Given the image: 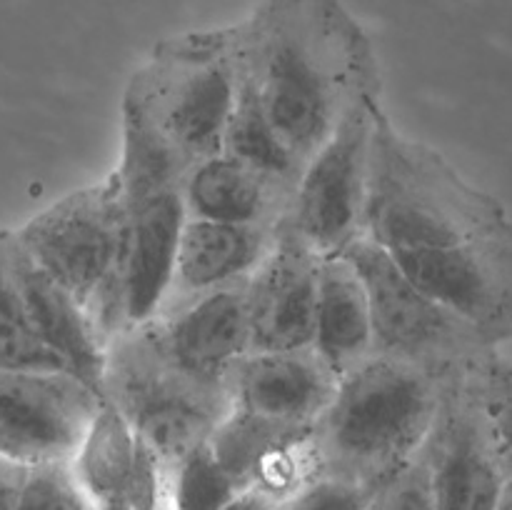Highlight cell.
<instances>
[{
	"label": "cell",
	"instance_id": "cell-17",
	"mask_svg": "<svg viewBox=\"0 0 512 510\" xmlns=\"http://www.w3.org/2000/svg\"><path fill=\"white\" fill-rule=\"evenodd\" d=\"M8 253L35 335L60 360L65 373L78 378L103 398L105 343L90 315L73 293H68L58 280L35 265V260L20 248L13 230H8Z\"/></svg>",
	"mask_w": 512,
	"mask_h": 510
},
{
	"label": "cell",
	"instance_id": "cell-23",
	"mask_svg": "<svg viewBox=\"0 0 512 510\" xmlns=\"http://www.w3.org/2000/svg\"><path fill=\"white\" fill-rule=\"evenodd\" d=\"M243 490L220 468L208 440L165 470V510H220Z\"/></svg>",
	"mask_w": 512,
	"mask_h": 510
},
{
	"label": "cell",
	"instance_id": "cell-11",
	"mask_svg": "<svg viewBox=\"0 0 512 510\" xmlns=\"http://www.w3.org/2000/svg\"><path fill=\"white\" fill-rule=\"evenodd\" d=\"M318 263L320 255L283 220L270 253L245 283L250 350L310 348Z\"/></svg>",
	"mask_w": 512,
	"mask_h": 510
},
{
	"label": "cell",
	"instance_id": "cell-10",
	"mask_svg": "<svg viewBox=\"0 0 512 510\" xmlns=\"http://www.w3.org/2000/svg\"><path fill=\"white\" fill-rule=\"evenodd\" d=\"M420 458L435 510H495L503 500L510 483L475 393L473 363L450 375Z\"/></svg>",
	"mask_w": 512,
	"mask_h": 510
},
{
	"label": "cell",
	"instance_id": "cell-16",
	"mask_svg": "<svg viewBox=\"0 0 512 510\" xmlns=\"http://www.w3.org/2000/svg\"><path fill=\"white\" fill-rule=\"evenodd\" d=\"M125 215L128 230L120 265V295L123 325L130 330L150 323L168 300L180 230L188 215L183 208L180 185L133 205L125 210Z\"/></svg>",
	"mask_w": 512,
	"mask_h": 510
},
{
	"label": "cell",
	"instance_id": "cell-4",
	"mask_svg": "<svg viewBox=\"0 0 512 510\" xmlns=\"http://www.w3.org/2000/svg\"><path fill=\"white\" fill-rule=\"evenodd\" d=\"M125 230L128 215L115 173L55 200L13 230L35 265L83 305L105 350L125 330L120 295Z\"/></svg>",
	"mask_w": 512,
	"mask_h": 510
},
{
	"label": "cell",
	"instance_id": "cell-15",
	"mask_svg": "<svg viewBox=\"0 0 512 510\" xmlns=\"http://www.w3.org/2000/svg\"><path fill=\"white\" fill-rule=\"evenodd\" d=\"M248 283V280H245ZM245 283L210 290L160 310L150 328L165 353L185 368L213 383H225L230 365L250 350Z\"/></svg>",
	"mask_w": 512,
	"mask_h": 510
},
{
	"label": "cell",
	"instance_id": "cell-3",
	"mask_svg": "<svg viewBox=\"0 0 512 510\" xmlns=\"http://www.w3.org/2000/svg\"><path fill=\"white\" fill-rule=\"evenodd\" d=\"M450 375L383 355L343 375L313 423L318 473L378 490L420 453Z\"/></svg>",
	"mask_w": 512,
	"mask_h": 510
},
{
	"label": "cell",
	"instance_id": "cell-25",
	"mask_svg": "<svg viewBox=\"0 0 512 510\" xmlns=\"http://www.w3.org/2000/svg\"><path fill=\"white\" fill-rule=\"evenodd\" d=\"M18 510H93L70 458L23 465Z\"/></svg>",
	"mask_w": 512,
	"mask_h": 510
},
{
	"label": "cell",
	"instance_id": "cell-2",
	"mask_svg": "<svg viewBox=\"0 0 512 510\" xmlns=\"http://www.w3.org/2000/svg\"><path fill=\"white\" fill-rule=\"evenodd\" d=\"M510 223L498 198L468 183L438 150L400 133L380 105L360 235L395 253L450 248Z\"/></svg>",
	"mask_w": 512,
	"mask_h": 510
},
{
	"label": "cell",
	"instance_id": "cell-21",
	"mask_svg": "<svg viewBox=\"0 0 512 510\" xmlns=\"http://www.w3.org/2000/svg\"><path fill=\"white\" fill-rule=\"evenodd\" d=\"M235 65H238V58H235ZM220 153H228L230 158L240 160L248 168H253L255 173L283 185L290 193H295V185H298L300 173H303V165L290 153L278 130L273 128L258 95H255L253 85H250L248 75L243 73L240 65L233 108H230L228 123H225Z\"/></svg>",
	"mask_w": 512,
	"mask_h": 510
},
{
	"label": "cell",
	"instance_id": "cell-22",
	"mask_svg": "<svg viewBox=\"0 0 512 510\" xmlns=\"http://www.w3.org/2000/svg\"><path fill=\"white\" fill-rule=\"evenodd\" d=\"M0 370H63L35 335L20 298L8 253V230H0Z\"/></svg>",
	"mask_w": 512,
	"mask_h": 510
},
{
	"label": "cell",
	"instance_id": "cell-20",
	"mask_svg": "<svg viewBox=\"0 0 512 510\" xmlns=\"http://www.w3.org/2000/svg\"><path fill=\"white\" fill-rule=\"evenodd\" d=\"M310 348L338 380L373 355L368 295L343 255H328L318 263Z\"/></svg>",
	"mask_w": 512,
	"mask_h": 510
},
{
	"label": "cell",
	"instance_id": "cell-28",
	"mask_svg": "<svg viewBox=\"0 0 512 510\" xmlns=\"http://www.w3.org/2000/svg\"><path fill=\"white\" fill-rule=\"evenodd\" d=\"M23 465L0 455V510H18V488Z\"/></svg>",
	"mask_w": 512,
	"mask_h": 510
},
{
	"label": "cell",
	"instance_id": "cell-8",
	"mask_svg": "<svg viewBox=\"0 0 512 510\" xmlns=\"http://www.w3.org/2000/svg\"><path fill=\"white\" fill-rule=\"evenodd\" d=\"M378 70L350 95L333 133L305 163L288 210V228L320 258L340 255L360 235L370 143L380 108Z\"/></svg>",
	"mask_w": 512,
	"mask_h": 510
},
{
	"label": "cell",
	"instance_id": "cell-27",
	"mask_svg": "<svg viewBox=\"0 0 512 510\" xmlns=\"http://www.w3.org/2000/svg\"><path fill=\"white\" fill-rule=\"evenodd\" d=\"M370 510H435L420 453L375 490Z\"/></svg>",
	"mask_w": 512,
	"mask_h": 510
},
{
	"label": "cell",
	"instance_id": "cell-19",
	"mask_svg": "<svg viewBox=\"0 0 512 510\" xmlns=\"http://www.w3.org/2000/svg\"><path fill=\"white\" fill-rule=\"evenodd\" d=\"M188 218L278 228L288 218L293 193L255 173L228 153L195 160L180 183Z\"/></svg>",
	"mask_w": 512,
	"mask_h": 510
},
{
	"label": "cell",
	"instance_id": "cell-14",
	"mask_svg": "<svg viewBox=\"0 0 512 510\" xmlns=\"http://www.w3.org/2000/svg\"><path fill=\"white\" fill-rule=\"evenodd\" d=\"M335 388L338 378L313 348L250 350L225 373L230 408L290 425H313Z\"/></svg>",
	"mask_w": 512,
	"mask_h": 510
},
{
	"label": "cell",
	"instance_id": "cell-30",
	"mask_svg": "<svg viewBox=\"0 0 512 510\" xmlns=\"http://www.w3.org/2000/svg\"><path fill=\"white\" fill-rule=\"evenodd\" d=\"M495 510H512V483L508 485V490H505L503 500H500V505Z\"/></svg>",
	"mask_w": 512,
	"mask_h": 510
},
{
	"label": "cell",
	"instance_id": "cell-12",
	"mask_svg": "<svg viewBox=\"0 0 512 510\" xmlns=\"http://www.w3.org/2000/svg\"><path fill=\"white\" fill-rule=\"evenodd\" d=\"M70 463L93 510H165L163 463L108 400L100 403Z\"/></svg>",
	"mask_w": 512,
	"mask_h": 510
},
{
	"label": "cell",
	"instance_id": "cell-29",
	"mask_svg": "<svg viewBox=\"0 0 512 510\" xmlns=\"http://www.w3.org/2000/svg\"><path fill=\"white\" fill-rule=\"evenodd\" d=\"M220 510H278V503L273 498H268V495L255 493V490H243V493L235 495Z\"/></svg>",
	"mask_w": 512,
	"mask_h": 510
},
{
	"label": "cell",
	"instance_id": "cell-9",
	"mask_svg": "<svg viewBox=\"0 0 512 510\" xmlns=\"http://www.w3.org/2000/svg\"><path fill=\"white\" fill-rule=\"evenodd\" d=\"M390 258L485 343L498 348L512 340V223L450 248L395 250Z\"/></svg>",
	"mask_w": 512,
	"mask_h": 510
},
{
	"label": "cell",
	"instance_id": "cell-1",
	"mask_svg": "<svg viewBox=\"0 0 512 510\" xmlns=\"http://www.w3.org/2000/svg\"><path fill=\"white\" fill-rule=\"evenodd\" d=\"M230 30L265 115L305 168L355 88L378 70L368 35L343 0H265Z\"/></svg>",
	"mask_w": 512,
	"mask_h": 510
},
{
	"label": "cell",
	"instance_id": "cell-5",
	"mask_svg": "<svg viewBox=\"0 0 512 510\" xmlns=\"http://www.w3.org/2000/svg\"><path fill=\"white\" fill-rule=\"evenodd\" d=\"M103 400L120 410L165 470L205 443L230 410L225 383L180 368L165 353L150 323L110 340Z\"/></svg>",
	"mask_w": 512,
	"mask_h": 510
},
{
	"label": "cell",
	"instance_id": "cell-26",
	"mask_svg": "<svg viewBox=\"0 0 512 510\" xmlns=\"http://www.w3.org/2000/svg\"><path fill=\"white\" fill-rule=\"evenodd\" d=\"M375 490L353 480L318 473L300 485L278 510H370Z\"/></svg>",
	"mask_w": 512,
	"mask_h": 510
},
{
	"label": "cell",
	"instance_id": "cell-6",
	"mask_svg": "<svg viewBox=\"0 0 512 510\" xmlns=\"http://www.w3.org/2000/svg\"><path fill=\"white\" fill-rule=\"evenodd\" d=\"M235 85L238 65L228 28L180 35L163 43L153 60L133 75L128 93L193 165L223 148Z\"/></svg>",
	"mask_w": 512,
	"mask_h": 510
},
{
	"label": "cell",
	"instance_id": "cell-24",
	"mask_svg": "<svg viewBox=\"0 0 512 510\" xmlns=\"http://www.w3.org/2000/svg\"><path fill=\"white\" fill-rule=\"evenodd\" d=\"M473 383L500 465L512 483V363L498 353V348L488 350L473 363Z\"/></svg>",
	"mask_w": 512,
	"mask_h": 510
},
{
	"label": "cell",
	"instance_id": "cell-18",
	"mask_svg": "<svg viewBox=\"0 0 512 510\" xmlns=\"http://www.w3.org/2000/svg\"><path fill=\"white\" fill-rule=\"evenodd\" d=\"M278 228L185 218L175 255L173 285L160 310L210 290L245 283L270 253Z\"/></svg>",
	"mask_w": 512,
	"mask_h": 510
},
{
	"label": "cell",
	"instance_id": "cell-13",
	"mask_svg": "<svg viewBox=\"0 0 512 510\" xmlns=\"http://www.w3.org/2000/svg\"><path fill=\"white\" fill-rule=\"evenodd\" d=\"M310 435L313 425L278 423L230 408L208 435V448L240 490H255L280 505L318 475Z\"/></svg>",
	"mask_w": 512,
	"mask_h": 510
},
{
	"label": "cell",
	"instance_id": "cell-7",
	"mask_svg": "<svg viewBox=\"0 0 512 510\" xmlns=\"http://www.w3.org/2000/svg\"><path fill=\"white\" fill-rule=\"evenodd\" d=\"M343 258L363 280L373 325V355L403 360L435 373H455L483 358L493 345L478 330L423 293L388 250L358 235Z\"/></svg>",
	"mask_w": 512,
	"mask_h": 510
}]
</instances>
